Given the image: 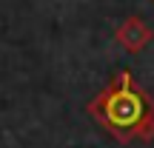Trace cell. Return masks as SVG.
<instances>
[{"mask_svg":"<svg viewBox=\"0 0 154 148\" xmlns=\"http://www.w3.org/2000/svg\"><path fill=\"white\" fill-rule=\"evenodd\" d=\"M111 117L117 122H134L140 117V103L131 97V94H120L111 105Z\"/></svg>","mask_w":154,"mask_h":148,"instance_id":"obj_1","label":"cell"}]
</instances>
